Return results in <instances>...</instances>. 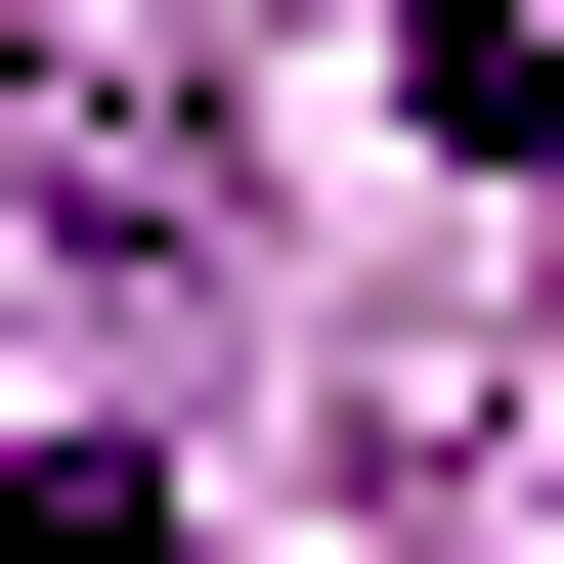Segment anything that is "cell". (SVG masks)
Here are the masks:
<instances>
[{"label":"cell","mask_w":564,"mask_h":564,"mask_svg":"<svg viewBox=\"0 0 564 564\" xmlns=\"http://www.w3.org/2000/svg\"><path fill=\"white\" fill-rule=\"evenodd\" d=\"M0 564H174V478H131V434H44V478H0Z\"/></svg>","instance_id":"cell-1"}]
</instances>
